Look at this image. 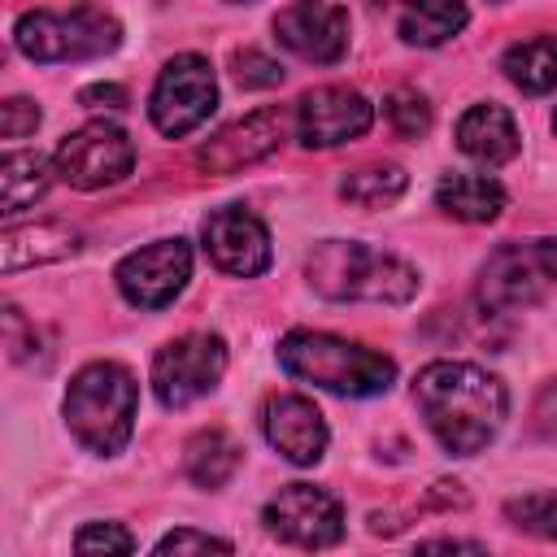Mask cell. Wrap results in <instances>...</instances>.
<instances>
[{"instance_id":"cell-36","label":"cell","mask_w":557,"mask_h":557,"mask_svg":"<svg viewBox=\"0 0 557 557\" xmlns=\"http://www.w3.org/2000/svg\"><path fill=\"white\" fill-rule=\"evenodd\" d=\"M553 131H557V113H553Z\"/></svg>"},{"instance_id":"cell-14","label":"cell","mask_w":557,"mask_h":557,"mask_svg":"<svg viewBox=\"0 0 557 557\" xmlns=\"http://www.w3.org/2000/svg\"><path fill=\"white\" fill-rule=\"evenodd\" d=\"M274 39L300 61L331 65L348 52V13L331 0H296V4L278 9Z\"/></svg>"},{"instance_id":"cell-9","label":"cell","mask_w":557,"mask_h":557,"mask_svg":"<svg viewBox=\"0 0 557 557\" xmlns=\"http://www.w3.org/2000/svg\"><path fill=\"white\" fill-rule=\"evenodd\" d=\"M261 522L274 540L296 544V548H331L344 540V505L313 483H287L278 487L265 509Z\"/></svg>"},{"instance_id":"cell-33","label":"cell","mask_w":557,"mask_h":557,"mask_svg":"<svg viewBox=\"0 0 557 557\" xmlns=\"http://www.w3.org/2000/svg\"><path fill=\"white\" fill-rule=\"evenodd\" d=\"M535 252H540V265L548 278H557V235L553 239H535Z\"/></svg>"},{"instance_id":"cell-23","label":"cell","mask_w":557,"mask_h":557,"mask_svg":"<svg viewBox=\"0 0 557 557\" xmlns=\"http://www.w3.org/2000/svg\"><path fill=\"white\" fill-rule=\"evenodd\" d=\"M500 70L513 87H522L527 96H544L557 87V39L553 35H531L505 48Z\"/></svg>"},{"instance_id":"cell-8","label":"cell","mask_w":557,"mask_h":557,"mask_svg":"<svg viewBox=\"0 0 557 557\" xmlns=\"http://www.w3.org/2000/svg\"><path fill=\"white\" fill-rule=\"evenodd\" d=\"M52 165H57V178L78 191L113 187L135 170V144L113 122H87L57 144Z\"/></svg>"},{"instance_id":"cell-4","label":"cell","mask_w":557,"mask_h":557,"mask_svg":"<svg viewBox=\"0 0 557 557\" xmlns=\"http://www.w3.org/2000/svg\"><path fill=\"white\" fill-rule=\"evenodd\" d=\"M278 366L292 379L335 396H383L396 383L392 357L326 331H287L278 339Z\"/></svg>"},{"instance_id":"cell-28","label":"cell","mask_w":557,"mask_h":557,"mask_svg":"<svg viewBox=\"0 0 557 557\" xmlns=\"http://www.w3.org/2000/svg\"><path fill=\"white\" fill-rule=\"evenodd\" d=\"M74 548L78 553H135V535L117 522H87L74 535Z\"/></svg>"},{"instance_id":"cell-21","label":"cell","mask_w":557,"mask_h":557,"mask_svg":"<svg viewBox=\"0 0 557 557\" xmlns=\"http://www.w3.org/2000/svg\"><path fill=\"white\" fill-rule=\"evenodd\" d=\"M183 470H187V479L196 483V487H222V483H231V474L239 470V444L222 431V426H205V431H196L191 440H187V448H183Z\"/></svg>"},{"instance_id":"cell-16","label":"cell","mask_w":557,"mask_h":557,"mask_svg":"<svg viewBox=\"0 0 557 557\" xmlns=\"http://www.w3.org/2000/svg\"><path fill=\"white\" fill-rule=\"evenodd\" d=\"M261 431L274 453H283L292 466H318L326 453V418L309 396L278 392L261 409Z\"/></svg>"},{"instance_id":"cell-10","label":"cell","mask_w":557,"mask_h":557,"mask_svg":"<svg viewBox=\"0 0 557 557\" xmlns=\"http://www.w3.org/2000/svg\"><path fill=\"white\" fill-rule=\"evenodd\" d=\"M113 278H117V292L135 309H165L191 278V248L187 239H152L126 252Z\"/></svg>"},{"instance_id":"cell-25","label":"cell","mask_w":557,"mask_h":557,"mask_svg":"<svg viewBox=\"0 0 557 557\" xmlns=\"http://www.w3.org/2000/svg\"><path fill=\"white\" fill-rule=\"evenodd\" d=\"M505 518L535 535V540H557V492H522L505 500Z\"/></svg>"},{"instance_id":"cell-24","label":"cell","mask_w":557,"mask_h":557,"mask_svg":"<svg viewBox=\"0 0 557 557\" xmlns=\"http://www.w3.org/2000/svg\"><path fill=\"white\" fill-rule=\"evenodd\" d=\"M405 170L392 165V161H370V165H357L339 178V196L348 205H361V209H383V205H396L400 191H405Z\"/></svg>"},{"instance_id":"cell-11","label":"cell","mask_w":557,"mask_h":557,"mask_svg":"<svg viewBox=\"0 0 557 557\" xmlns=\"http://www.w3.org/2000/svg\"><path fill=\"white\" fill-rule=\"evenodd\" d=\"M200 239H205V252L209 261L222 270V274H235V278H257L270 270V231L257 213H248L244 205H226V209H213L200 226Z\"/></svg>"},{"instance_id":"cell-31","label":"cell","mask_w":557,"mask_h":557,"mask_svg":"<svg viewBox=\"0 0 557 557\" xmlns=\"http://www.w3.org/2000/svg\"><path fill=\"white\" fill-rule=\"evenodd\" d=\"M78 104H87V109H126V87H117V83H91V87L78 91Z\"/></svg>"},{"instance_id":"cell-7","label":"cell","mask_w":557,"mask_h":557,"mask_svg":"<svg viewBox=\"0 0 557 557\" xmlns=\"http://www.w3.org/2000/svg\"><path fill=\"white\" fill-rule=\"evenodd\" d=\"M218 109V78L213 65L200 52H178L174 61H165L152 96H148V117L161 135L183 139L191 135L209 113Z\"/></svg>"},{"instance_id":"cell-19","label":"cell","mask_w":557,"mask_h":557,"mask_svg":"<svg viewBox=\"0 0 557 557\" xmlns=\"http://www.w3.org/2000/svg\"><path fill=\"white\" fill-rule=\"evenodd\" d=\"M470 22L466 0H400L396 9V30L413 48H440L453 35H461Z\"/></svg>"},{"instance_id":"cell-18","label":"cell","mask_w":557,"mask_h":557,"mask_svg":"<svg viewBox=\"0 0 557 557\" xmlns=\"http://www.w3.org/2000/svg\"><path fill=\"white\" fill-rule=\"evenodd\" d=\"M83 244V235L65 222H35V226H9L0 239L4 252V274H17L26 265H44V261H61L74 257Z\"/></svg>"},{"instance_id":"cell-12","label":"cell","mask_w":557,"mask_h":557,"mask_svg":"<svg viewBox=\"0 0 557 557\" xmlns=\"http://www.w3.org/2000/svg\"><path fill=\"white\" fill-rule=\"evenodd\" d=\"M374 122V104L357 87H313L296 100V135L305 148H335L361 139Z\"/></svg>"},{"instance_id":"cell-20","label":"cell","mask_w":557,"mask_h":557,"mask_svg":"<svg viewBox=\"0 0 557 557\" xmlns=\"http://www.w3.org/2000/svg\"><path fill=\"white\" fill-rule=\"evenodd\" d=\"M435 205L457 222H492L505 209V187L492 174H444L435 183Z\"/></svg>"},{"instance_id":"cell-29","label":"cell","mask_w":557,"mask_h":557,"mask_svg":"<svg viewBox=\"0 0 557 557\" xmlns=\"http://www.w3.org/2000/svg\"><path fill=\"white\" fill-rule=\"evenodd\" d=\"M35 126H39V104H35V100L13 96V100L0 104V135H4V139H22V135H30Z\"/></svg>"},{"instance_id":"cell-13","label":"cell","mask_w":557,"mask_h":557,"mask_svg":"<svg viewBox=\"0 0 557 557\" xmlns=\"http://www.w3.org/2000/svg\"><path fill=\"white\" fill-rule=\"evenodd\" d=\"M544 287H548V274L540 265L535 244H505L483 261L474 300L483 313H518L540 305Z\"/></svg>"},{"instance_id":"cell-17","label":"cell","mask_w":557,"mask_h":557,"mask_svg":"<svg viewBox=\"0 0 557 557\" xmlns=\"http://www.w3.org/2000/svg\"><path fill=\"white\" fill-rule=\"evenodd\" d=\"M518 122L500 104H474L457 122V148L479 165H505L518 157Z\"/></svg>"},{"instance_id":"cell-6","label":"cell","mask_w":557,"mask_h":557,"mask_svg":"<svg viewBox=\"0 0 557 557\" xmlns=\"http://www.w3.org/2000/svg\"><path fill=\"white\" fill-rule=\"evenodd\" d=\"M226 374V344L209 331H187L157 348L152 357V392L165 409H187L191 400L209 396Z\"/></svg>"},{"instance_id":"cell-26","label":"cell","mask_w":557,"mask_h":557,"mask_svg":"<svg viewBox=\"0 0 557 557\" xmlns=\"http://www.w3.org/2000/svg\"><path fill=\"white\" fill-rule=\"evenodd\" d=\"M383 113H387V122H392V131H396L400 139H422V135L431 131V104H426V96L413 91V87L387 91Z\"/></svg>"},{"instance_id":"cell-30","label":"cell","mask_w":557,"mask_h":557,"mask_svg":"<svg viewBox=\"0 0 557 557\" xmlns=\"http://www.w3.org/2000/svg\"><path fill=\"white\" fill-rule=\"evenodd\" d=\"M209 548L231 553V540H218V535L191 531V527H178V531H170V535L157 540V553H209Z\"/></svg>"},{"instance_id":"cell-32","label":"cell","mask_w":557,"mask_h":557,"mask_svg":"<svg viewBox=\"0 0 557 557\" xmlns=\"http://www.w3.org/2000/svg\"><path fill=\"white\" fill-rule=\"evenodd\" d=\"M535 431L540 435H557V383H548L535 396Z\"/></svg>"},{"instance_id":"cell-15","label":"cell","mask_w":557,"mask_h":557,"mask_svg":"<svg viewBox=\"0 0 557 557\" xmlns=\"http://www.w3.org/2000/svg\"><path fill=\"white\" fill-rule=\"evenodd\" d=\"M283 135H287V113L283 109H257V113L222 126L209 144H200L196 161L209 174H235L244 165H257V161L274 157Z\"/></svg>"},{"instance_id":"cell-3","label":"cell","mask_w":557,"mask_h":557,"mask_svg":"<svg viewBox=\"0 0 557 557\" xmlns=\"http://www.w3.org/2000/svg\"><path fill=\"white\" fill-rule=\"evenodd\" d=\"M135 405H139V383L122 361H91L83 366L61 400L70 435L96 453V457H117L135 431Z\"/></svg>"},{"instance_id":"cell-2","label":"cell","mask_w":557,"mask_h":557,"mask_svg":"<svg viewBox=\"0 0 557 557\" xmlns=\"http://www.w3.org/2000/svg\"><path fill=\"white\" fill-rule=\"evenodd\" d=\"M305 278L326 300H370V305H405L418 296V270L396 252L370 248L361 239H322L309 261Z\"/></svg>"},{"instance_id":"cell-34","label":"cell","mask_w":557,"mask_h":557,"mask_svg":"<svg viewBox=\"0 0 557 557\" xmlns=\"http://www.w3.org/2000/svg\"><path fill=\"white\" fill-rule=\"evenodd\" d=\"M422 548H483V544H466V540H422Z\"/></svg>"},{"instance_id":"cell-5","label":"cell","mask_w":557,"mask_h":557,"mask_svg":"<svg viewBox=\"0 0 557 557\" xmlns=\"http://www.w3.org/2000/svg\"><path fill=\"white\" fill-rule=\"evenodd\" d=\"M13 44L22 57L39 65L61 61H91L122 44V22L100 4H74V9H30L13 26Z\"/></svg>"},{"instance_id":"cell-27","label":"cell","mask_w":557,"mask_h":557,"mask_svg":"<svg viewBox=\"0 0 557 557\" xmlns=\"http://www.w3.org/2000/svg\"><path fill=\"white\" fill-rule=\"evenodd\" d=\"M231 74H235V83H239L244 91H265V87H278V83H283L278 61L265 57V52H257V48L231 52Z\"/></svg>"},{"instance_id":"cell-35","label":"cell","mask_w":557,"mask_h":557,"mask_svg":"<svg viewBox=\"0 0 557 557\" xmlns=\"http://www.w3.org/2000/svg\"><path fill=\"white\" fill-rule=\"evenodd\" d=\"M231 4H252V0H231Z\"/></svg>"},{"instance_id":"cell-1","label":"cell","mask_w":557,"mask_h":557,"mask_svg":"<svg viewBox=\"0 0 557 557\" xmlns=\"http://www.w3.org/2000/svg\"><path fill=\"white\" fill-rule=\"evenodd\" d=\"M413 405L448 457H474L500 435L509 392L483 366L431 361L413 379Z\"/></svg>"},{"instance_id":"cell-22","label":"cell","mask_w":557,"mask_h":557,"mask_svg":"<svg viewBox=\"0 0 557 557\" xmlns=\"http://www.w3.org/2000/svg\"><path fill=\"white\" fill-rule=\"evenodd\" d=\"M52 174H57V165L48 157H39V152H17V148L4 152L0 157V205H4L0 213L13 218L22 209H30L48 191Z\"/></svg>"}]
</instances>
